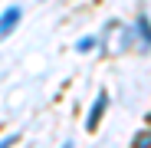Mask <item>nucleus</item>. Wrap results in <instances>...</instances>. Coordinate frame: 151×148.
Here are the masks:
<instances>
[{
  "instance_id": "f257e3e1",
  "label": "nucleus",
  "mask_w": 151,
  "mask_h": 148,
  "mask_svg": "<svg viewBox=\"0 0 151 148\" xmlns=\"http://www.w3.org/2000/svg\"><path fill=\"white\" fill-rule=\"evenodd\" d=\"M105 109H109V92L102 89L95 95V102H92V109H89V115H86V129L89 132H95L99 129V122H102V115H105Z\"/></svg>"
},
{
  "instance_id": "f03ea898",
  "label": "nucleus",
  "mask_w": 151,
  "mask_h": 148,
  "mask_svg": "<svg viewBox=\"0 0 151 148\" xmlns=\"http://www.w3.org/2000/svg\"><path fill=\"white\" fill-rule=\"evenodd\" d=\"M20 17H23V7H17V4H10L4 13H0V40H7L13 30H17V23H20Z\"/></svg>"
},
{
  "instance_id": "7ed1b4c3",
  "label": "nucleus",
  "mask_w": 151,
  "mask_h": 148,
  "mask_svg": "<svg viewBox=\"0 0 151 148\" xmlns=\"http://www.w3.org/2000/svg\"><path fill=\"white\" fill-rule=\"evenodd\" d=\"M135 36L141 40L145 49H151V20H148L145 13H138V20H135Z\"/></svg>"
},
{
  "instance_id": "20e7f679",
  "label": "nucleus",
  "mask_w": 151,
  "mask_h": 148,
  "mask_svg": "<svg viewBox=\"0 0 151 148\" xmlns=\"http://www.w3.org/2000/svg\"><path fill=\"white\" fill-rule=\"evenodd\" d=\"M99 46V36H79L76 40V53H92Z\"/></svg>"
},
{
  "instance_id": "39448f33",
  "label": "nucleus",
  "mask_w": 151,
  "mask_h": 148,
  "mask_svg": "<svg viewBox=\"0 0 151 148\" xmlns=\"http://www.w3.org/2000/svg\"><path fill=\"white\" fill-rule=\"evenodd\" d=\"M132 148H151V129H145V132H138V135L132 138Z\"/></svg>"
},
{
  "instance_id": "423d86ee",
  "label": "nucleus",
  "mask_w": 151,
  "mask_h": 148,
  "mask_svg": "<svg viewBox=\"0 0 151 148\" xmlns=\"http://www.w3.org/2000/svg\"><path fill=\"white\" fill-rule=\"evenodd\" d=\"M13 142H17V135H10V138H0V148H10Z\"/></svg>"
},
{
  "instance_id": "0eeeda50",
  "label": "nucleus",
  "mask_w": 151,
  "mask_h": 148,
  "mask_svg": "<svg viewBox=\"0 0 151 148\" xmlns=\"http://www.w3.org/2000/svg\"><path fill=\"white\" fill-rule=\"evenodd\" d=\"M63 148H72V142H63Z\"/></svg>"
},
{
  "instance_id": "6e6552de",
  "label": "nucleus",
  "mask_w": 151,
  "mask_h": 148,
  "mask_svg": "<svg viewBox=\"0 0 151 148\" xmlns=\"http://www.w3.org/2000/svg\"><path fill=\"white\" fill-rule=\"evenodd\" d=\"M148 122H151V115H148Z\"/></svg>"
}]
</instances>
